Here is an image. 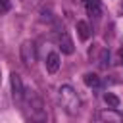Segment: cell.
I'll return each mask as SVG.
<instances>
[{
  "instance_id": "obj_1",
  "label": "cell",
  "mask_w": 123,
  "mask_h": 123,
  "mask_svg": "<svg viewBox=\"0 0 123 123\" xmlns=\"http://www.w3.org/2000/svg\"><path fill=\"white\" fill-rule=\"evenodd\" d=\"M23 110L27 119H46V111H44V104L40 100V96L35 90H25L23 96Z\"/></svg>"
},
{
  "instance_id": "obj_2",
  "label": "cell",
  "mask_w": 123,
  "mask_h": 123,
  "mask_svg": "<svg viewBox=\"0 0 123 123\" xmlns=\"http://www.w3.org/2000/svg\"><path fill=\"white\" fill-rule=\"evenodd\" d=\"M58 96H60V102H62V106L65 108V111L75 113V111L79 110L81 102H79V96H77V92L73 90V86H69V85H62L60 90H58Z\"/></svg>"
},
{
  "instance_id": "obj_3",
  "label": "cell",
  "mask_w": 123,
  "mask_h": 123,
  "mask_svg": "<svg viewBox=\"0 0 123 123\" xmlns=\"http://www.w3.org/2000/svg\"><path fill=\"white\" fill-rule=\"evenodd\" d=\"M19 56H21L23 65L33 67L35 62H37V46H35V42L33 40H23L21 46H19Z\"/></svg>"
},
{
  "instance_id": "obj_4",
  "label": "cell",
  "mask_w": 123,
  "mask_h": 123,
  "mask_svg": "<svg viewBox=\"0 0 123 123\" xmlns=\"http://www.w3.org/2000/svg\"><path fill=\"white\" fill-rule=\"evenodd\" d=\"M10 85H12V96L17 104L23 102V96H25V88H23V83H21V77L17 73H12L10 75Z\"/></svg>"
},
{
  "instance_id": "obj_5",
  "label": "cell",
  "mask_w": 123,
  "mask_h": 123,
  "mask_svg": "<svg viewBox=\"0 0 123 123\" xmlns=\"http://www.w3.org/2000/svg\"><path fill=\"white\" fill-rule=\"evenodd\" d=\"M98 117L104 121V123H123V115L115 110V108H108V110H102L98 113Z\"/></svg>"
},
{
  "instance_id": "obj_6",
  "label": "cell",
  "mask_w": 123,
  "mask_h": 123,
  "mask_svg": "<svg viewBox=\"0 0 123 123\" xmlns=\"http://www.w3.org/2000/svg\"><path fill=\"white\" fill-rule=\"evenodd\" d=\"M58 48H60L63 54H73V40H71V37H69L65 31H62V33L58 35Z\"/></svg>"
},
{
  "instance_id": "obj_7",
  "label": "cell",
  "mask_w": 123,
  "mask_h": 123,
  "mask_svg": "<svg viewBox=\"0 0 123 123\" xmlns=\"http://www.w3.org/2000/svg\"><path fill=\"white\" fill-rule=\"evenodd\" d=\"M83 2H85V10L90 17H100V13H102L100 0H83Z\"/></svg>"
},
{
  "instance_id": "obj_8",
  "label": "cell",
  "mask_w": 123,
  "mask_h": 123,
  "mask_svg": "<svg viewBox=\"0 0 123 123\" xmlns=\"http://www.w3.org/2000/svg\"><path fill=\"white\" fill-rule=\"evenodd\" d=\"M60 69V56L56 52H50L46 56V71L48 73H56Z\"/></svg>"
},
{
  "instance_id": "obj_9",
  "label": "cell",
  "mask_w": 123,
  "mask_h": 123,
  "mask_svg": "<svg viewBox=\"0 0 123 123\" xmlns=\"http://www.w3.org/2000/svg\"><path fill=\"white\" fill-rule=\"evenodd\" d=\"M77 35H79V38L81 40H88V37H90V27H88V23L86 21H77Z\"/></svg>"
},
{
  "instance_id": "obj_10",
  "label": "cell",
  "mask_w": 123,
  "mask_h": 123,
  "mask_svg": "<svg viewBox=\"0 0 123 123\" xmlns=\"http://www.w3.org/2000/svg\"><path fill=\"white\" fill-rule=\"evenodd\" d=\"M83 81H85V85H86V86H90V88L100 86V77H98L96 73H85Z\"/></svg>"
},
{
  "instance_id": "obj_11",
  "label": "cell",
  "mask_w": 123,
  "mask_h": 123,
  "mask_svg": "<svg viewBox=\"0 0 123 123\" xmlns=\"http://www.w3.org/2000/svg\"><path fill=\"white\" fill-rule=\"evenodd\" d=\"M104 102H106L110 108H119V98H117L115 94H111V92H106V94H104Z\"/></svg>"
},
{
  "instance_id": "obj_12",
  "label": "cell",
  "mask_w": 123,
  "mask_h": 123,
  "mask_svg": "<svg viewBox=\"0 0 123 123\" xmlns=\"http://www.w3.org/2000/svg\"><path fill=\"white\" fill-rule=\"evenodd\" d=\"M10 8H12V4H10V0H0V15H4V13H8V12H10Z\"/></svg>"
},
{
  "instance_id": "obj_13",
  "label": "cell",
  "mask_w": 123,
  "mask_h": 123,
  "mask_svg": "<svg viewBox=\"0 0 123 123\" xmlns=\"http://www.w3.org/2000/svg\"><path fill=\"white\" fill-rule=\"evenodd\" d=\"M27 123H46V119H27Z\"/></svg>"
},
{
  "instance_id": "obj_14",
  "label": "cell",
  "mask_w": 123,
  "mask_h": 123,
  "mask_svg": "<svg viewBox=\"0 0 123 123\" xmlns=\"http://www.w3.org/2000/svg\"><path fill=\"white\" fill-rule=\"evenodd\" d=\"M0 83H2V69H0Z\"/></svg>"
},
{
  "instance_id": "obj_15",
  "label": "cell",
  "mask_w": 123,
  "mask_h": 123,
  "mask_svg": "<svg viewBox=\"0 0 123 123\" xmlns=\"http://www.w3.org/2000/svg\"><path fill=\"white\" fill-rule=\"evenodd\" d=\"M121 10H123V4H121Z\"/></svg>"
}]
</instances>
